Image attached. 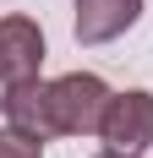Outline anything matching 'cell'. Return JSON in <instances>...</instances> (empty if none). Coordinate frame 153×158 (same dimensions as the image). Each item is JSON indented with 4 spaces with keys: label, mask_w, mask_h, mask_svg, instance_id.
Listing matches in <instances>:
<instances>
[{
    "label": "cell",
    "mask_w": 153,
    "mask_h": 158,
    "mask_svg": "<svg viewBox=\"0 0 153 158\" xmlns=\"http://www.w3.org/2000/svg\"><path fill=\"white\" fill-rule=\"evenodd\" d=\"M109 82L98 71H66V77H33L6 93L0 114L6 126L33 136V142H55V136H98V120L109 109Z\"/></svg>",
    "instance_id": "cell-1"
},
{
    "label": "cell",
    "mask_w": 153,
    "mask_h": 158,
    "mask_svg": "<svg viewBox=\"0 0 153 158\" xmlns=\"http://www.w3.org/2000/svg\"><path fill=\"white\" fill-rule=\"evenodd\" d=\"M44 55H49L44 49V27H38L28 11L0 16V104H6L11 87L44 77Z\"/></svg>",
    "instance_id": "cell-2"
},
{
    "label": "cell",
    "mask_w": 153,
    "mask_h": 158,
    "mask_svg": "<svg viewBox=\"0 0 153 158\" xmlns=\"http://www.w3.org/2000/svg\"><path fill=\"white\" fill-rule=\"evenodd\" d=\"M98 142L109 153H131V158H142L153 147V93L148 87H126L109 98L104 120H98Z\"/></svg>",
    "instance_id": "cell-3"
},
{
    "label": "cell",
    "mask_w": 153,
    "mask_h": 158,
    "mask_svg": "<svg viewBox=\"0 0 153 158\" xmlns=\"http://www.w3.org/2000/svg\"><path fill=\"white\" fill-rule=\"evenodd\" d=\"M76 16H71V33L82 49H98V44H115L120 33H131L142 22V6L148 0H71Z\"/></svg>",
    "instance_id": "cell-4"
},
{
    "label": "cell",
    "mask_w": 153,
    "mask_h": 158,
    "mask_svg": "<svg viewBox=\"0 0 153 158\" xmlns=\"http://www.w3.org/2000/svg\"><path fill=\"white\" fill-rule=\"evenodd\" d=\"M0 158H44V142H33V136H22V131L0 126Z\"/></svg>",
    "instance_id": "cell-5"
},
{
    "label": "cell",
    "mask_w": 153,
    "mask_h": 158,
    "mask_svg": "<svg viewBox=\"0 0 153 158\" xmlns=\"http://www.w3.org/2000/svg\"><path fill=\"white\" fill-rule=\"evenodd\" d=\"M93 158H131V153H109V147H104V153H93Z\"/></svg>",
    "instance_id": "cell-6"
}]
</instances>
